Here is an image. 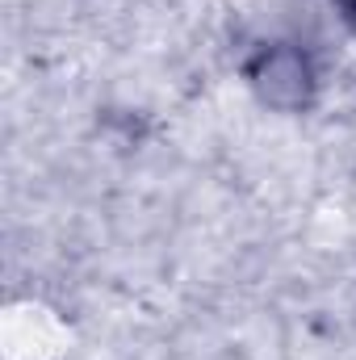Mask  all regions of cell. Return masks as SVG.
I'll return each mask as SVG.
<instances>
[{
    "mask_svg": "<svg viewBox=\"0 0 356 360\" xmlns=\"http://www.w3.org/2000/svg\"><path fill=\"white\" fill-rule=\"evenodd\" d=\"M348 17H356V0H348Z\"/></svg>",
    "mask_w": 356,
    "mask_h": 360,
    "instance_id": "cell-1",
    "label": "cell"
}]
</instances>
